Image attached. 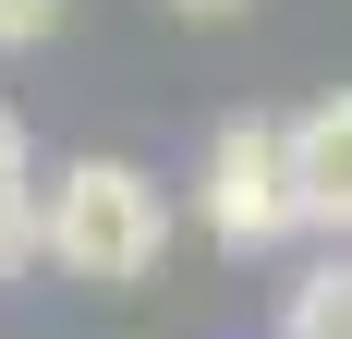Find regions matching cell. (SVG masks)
Instances as JSON below:
<instances>
[{
    "mask_svg": "<svg viewBox=\"0 0 352 339\" xmlns=\"http://www.w3.org/2000/svg\"><path fill=\"white\" fill-rule=\"evenodd\" d=\"M170 255V194L146 182L134 158H61L49 170V267L98 279V291H134Z\"/></svg>",
    "mask_w": 352,
    "mask_h": 339,
    "instance_id": "1",
    "label": "cell"
},
{
    "mask_svg": "<svg viewBox=\"0 0 352 339\" xmlns=\"http://www.w3.org/2000/svg\"><path fill=\"white\" fill-rule=\"evenodd\" d=\"M195 218H207L219 255H280V242L316 231L304 218V182H292V121L231 109L207 134V158H195Z\"/></svg>",
    "mask_w": 352,
    "mask_h": 339,
    "instance_id": "2",
    "label": "cell"
},
{
    "mask_svg": "<svg viewBox=\"0 0 352 339\" xmlns=\"http://www.w3.org/2000/svg\"><path fill=\"white\" fill-rule=\"evenodd\" d=\"M292 182H304V218L328 242H352V85H328L316 109H292Z\"/></svg>",
    "mask_w": 352,
    "mask_h": 339,
    "instance_id": "3",
    "label": "cell"
},
{
    "mask_svg": "<svg viewBox=\"0 0 352 339\" xmlns=\"http://www.w3.org/2000/svg\"><path fill=\"white\" fill-rule=\"evenodd\" d=\"M49 255V194H36V134H25V109L0 97V291Z\"/></svg>",
    "mask_w": 352,
    "mask_h": 339,
    "instance_id": "4",
    "label": "cell"
},
{
    "mask_svg": "<svg viewBox=\"0 0 352 339\" xmlns=\"http://www.w3.org/2000/svg\"><path fill=\"white\" fill-rule=\"evenodd\" d=\"M280 339H352V242H328L316 267L292 279V303H280Z\"/></svg>",
    "mask_w": 352,
    "mask_h": 339,
    "instance_id": "5",
    "label": "cell"
},
{
    "mask_svg": "<svg viewBox=\"0 0 352 339\" xmlns=\"http://www.w3.org/2000/svg\"><path fill=\"white\" fill-rule=\"evenodd\" d=\"M49 25H61V0H0V61H12V49H36Z\"/></svg>",
    "mask_w": 352,
    "mask_h": 339,
    "instance_id": "6",
    "label": "cell"
},
{
    "mask_svg": "<svg viewBox=\"0 0 352 339\" xmlns=\"http://www.w3.org/2000/svg\"><path fill=\"white\" fill-rule=\"evenodd\" d=\"M170 12H195V25H219V12H255V0H170Z\"/></svg>",
    "mask_w": 352,
    "mask_h": 339,
    "instance_id": "7",
    "label": "cell"
}]
</instances>
